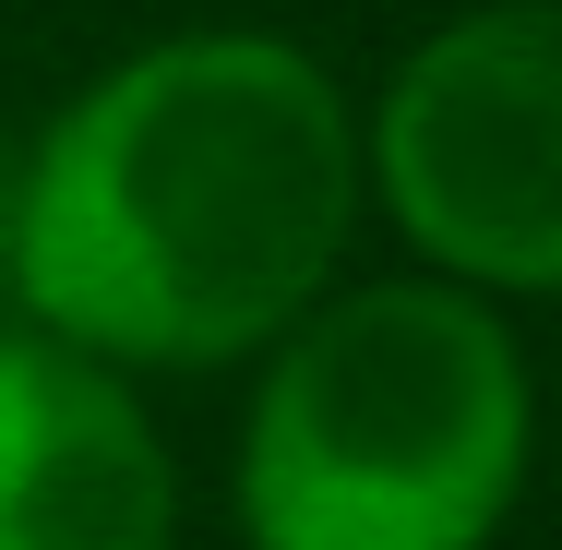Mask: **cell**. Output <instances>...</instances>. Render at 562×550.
<instances>
[{
	"mask_svg": "<svg viewBox=\"0 0 562 550\" xmlns=\"http://www.w3.org/2000/svg\"><path fill=\"white\" fill-rule=\"evenodd\" d=\"M539 454V383L491 300L443 276L324 288L263 347L239 419L251 550H491Z\"/></svg>",
	"mask_w": 562,
	"mask_h": 550,
	"instance_id": "cell-2",
	"label": "cell"
},
{
	"mask_svg": "<svg viewBox=\"0 0 562 550\" xmlns=\"http://www.w3.org/2000/svg\"><path fill=\"white\" fill-rule=\"evenodd\" d=\"M0 300H12V156H0Z\"/></svg>",
	"mask_w": 562,
	"mask_h": 550,
	"instance_id": "cell-5",
	"label": "cell"
},
{
	"mask_svg": "<svg viewBox=\"0 0 562 550\" xmlns=\"http://www.w3.org/2000/svg\"><path fill=\"white\" fill-rule=\"evenodd\" d=\"M180 467L109 359L0 335V550H168Z\"/></svg>",
	"mask_w": 562,
	"mask_h": 550,
	"instance_id": "cell-4",
	"label": "cell"
},
{
	"mask_svg": "<svg viewBox=\"0 0 562 550\" xmlns=\"http://www.w3.org/2000/svg\"><path fill=\"white\" fill-rule=\"evenodd\" d=\"M359 180L443 288L562 300V0L431 24L359 120Z\"/></svg>",
	"mask_w": 562,
	"mask_h": 550,
	"instance_id": "cell-3",
	"label": "cell"
},
{
	"mask_svg": "<svg viewBox=\"0 0 562 550\" xmlns=\"http://www.w3.org/2000/svg\"><path fill=\"white\" fill-rule=\"evenodd\" d=\"M359 204V120L312 48L156 36L12 180V300L109 371L263 359L336 288Z\"/></svg>",
	"mask_w": 562,
	"mask_h": 550,
	"instance_id": "cell-1",
	"label": "cell"
}]
</instances>
